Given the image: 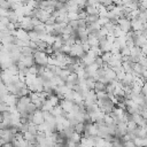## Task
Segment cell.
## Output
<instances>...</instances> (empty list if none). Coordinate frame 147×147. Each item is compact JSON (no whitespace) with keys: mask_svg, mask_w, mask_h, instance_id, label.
<instances>
[{"mask_svg":"<svg viewBox=\"0 0 147 147\" xmlns=\"http://www.w3.org/2000/svg\"><path fill=\"white\" fill-rule=\"evenodd\" d=\"M106 86L103 83L101 82H95V85H94V92H106Z\"/></svg>","mask_w":147,"mask_h":147,"instance_id":"cell-5","label":"cell"},{"mask_svg":"<svg viewBox=\"0 0 147 147\" xmlns=\"http://www.w3.org/2000/svg\"><path fill=\"white\" fill-rule=\"evenodd\" d=\"M70 140L72 141V142H75V144H80V140H82V136L80 134H78V133H76V132H74V134L71 136V138H70Z\"/></svg>","mask_w":147,"mask_h":147,"instance_id":"cell-7","label":"cell"},{"mask_svg":"<svg viewBox=\"0 0 147 147\" xmlns=\"http://www.w3.org/2000/svg\"><path fill=\"white\" fill-rule=\"evenodd\" d=\"M5 144H6V142H5V141H3V140H2L1 138H0V147H2V146H3Z\"/></svg>","mask_w":147,"mask_h":147,"instance_id":"cell-9","label":"cell"},{"mask_svg":"<svg viewBox=\"0 0 147 147\" xmlns=\"http://www.w3.org/2000/svg\"><path fill=\"white\" fill-rule=\"evenodd\" d=\"M142 26H144V23L140 20H138V18L131 20V30L132 31H141Z\"/></svg>","mask_w":147,"mask_h":147,"instance_id":"cell-4","label":"cell"},{"mask_svg":"<svg viewBox=\"0 0 147 147\" xmlns=\"http://www.w3.org/2000/svg\"><path fill=\"white\" fill-rule=\"evenodd\" d=\"M33 60H34V64L36 65H40V67H47V62H48V55L45 52L41 51H36L33 53Z\"/></svg>","mask_w":147,"mask_h":147,"instance_id":"cell-1","label":"cell"},{"mask_svg":"<svg viewBox=\"0 0 147 147\" xmlns=\"http://www.w3.org/2000/svg\"><path fill=\"white\" fill-rule=\"evenodd\" d=\"M84 127H85V124L84 123H78L77 125H75V127H74V130H75V132L76 133H78V134H83V132H84Z\"/></svg>","mask_w":147,"mask_h":147,"instance_id":"cell-6","label":"cell"},{"mask_svg":"<svg viewBox=\"0 0 147 147\" xmlns=\"http://www.w3.org/2000/svg\"><path fill=\"white\" fill-rule=\"evenodd\" d=\"M2 83V79H1V76H0V84Z\"/></svg>","mask_w":147,"mask_h":147,"instance_id":"cell-10","label":"cell"},{"mask_svg":"<svg viewBox=\"0 0 147 147\" xmlns=\"http://www.w3.org/2000/svg\"><path fill=\"white\" fill-rule=\"evenodd\" d=\"M117 25L124 33H127L131 30V21L129 18H118Z\"/></svg>","mask_w":147,"mask_h":147,"instance_id":"cell-3","label":"cell"},{"mask_svg":"<svg viewBox=\"0 0 147 147\" xmlns=\"http://www.w3.org/2000/svg\"><path fill=\"white\" fill-rule=\"evenodd\" d=\"M141 94L144 96H147V83H144V85L141 86Z\"/></svg>","mask_w":147,"mask_h":147,"instance_id":"cell-8","label":"cell"},{"mask_svg":"<svg viewBox=\"0 0 147 147\" xmlns=\"http://www.w3.org/2000/svg\"><path fill=\"white\" fill-rule=\"evenodd\" d=\"M29 122H32L34 125H37V126H39V125H41L44 122H45V119H44V114H42V111L40 110V109H37L31 116H29Z\"/></svg>","mask_w":147,"mask_h":147,"instance_id":"cell-2","label":"cell"}]
</instances>
